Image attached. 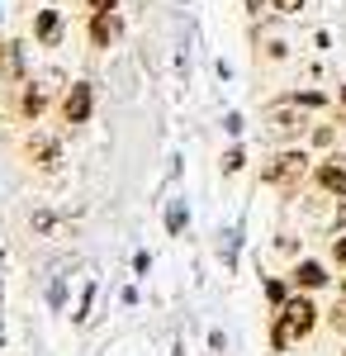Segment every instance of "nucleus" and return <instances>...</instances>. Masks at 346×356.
Returning <instances> with one entry per match:
<instances>
[{"instance_id": "1", "label": "nucleus", "mask_w": 346, "mask_h": 356, "mask_svg": "<svg viewBox=\"0 0 346 356\" xmlns=\"http://www.w3.org/2000/svg\"><path fill=\"white\" fill-rule=\"evenodd\" d=\"M313 304L308 300H294V304H285V314H280V323H275V347H290L294 337H304V332L313 328Z\"/></svg>"}, {"instance_id": "2", "label": "nucleus", "mask_w": 346, "mask_h": 356, "mask_svg": "<svg viewBox=\"0 0 346 356\" xmlns=\"http://www.w3.org/2000/svg\"><path fill=\"white\" fill-rule=\"evenodd\" d=\"M299 176H304V157H299V152H285V157H275V162L266 166L270 186H294Z\"/></svg>"}, {"instance_id": "3", "label": "nucleus", "mask_w": 346, "mask_h": 356, "mask_svg": "<svg viewBox=\"0 0 346 356\" xmlns=\"http://www.w3.org/2000/svg\"><path fill=\"white\" fill-rule=\"evenodd\" d=\"M85 114H90V86H72V95H67V119H72V124H85Z\"/></svg>"}, {"instance_id": "4", "label": "nucleus", "mask_w": 346, "mask_h": 356, "mask_svg": "<svg viewBox=\"0 0 346 356\" xmlns=\"http://www.w3.org/2000/svg\"><path fill=\"white\" fill-rule=\"evenodd\" d=\"M299 129H304L299 110H275V114H270V134H275V138H290V134H299Z\"/></svg>"}, {"instance_id": "5", "label": "nucleus", "mask_w": 346, "mask_h": 356, "mask_svg": "<svg viewBox=\"0 0 346 356\" xmlns=\"http://www.w3.org/2000/svg\"><path fill=\"white\" fill-rule=\"evenodd\" d=\"M318 181H322V186H327L332 195H346V171H342V166H322Z\"/></svg>"}, {"instance_id": "6", "label": "nucleus", "mask_w": 346, "mask_h": 356, "mask_svg": "<svg viewBox=\"0 0 346 356\" xmlns=\"http://www.w3.org/2000/svg\"><path fill=\"white\" fill-rule=\"evenodd\" d=\"M322 280H327L322 266H313V261H304V266H299V285H308V290H313V285H322Z\"/></svg>"}, {"instance_id": "7", "label": "nucleus", "mask_w": 346, "mask_h": 356, "mask_svg": "<svg viewBox=\"0 0 346 356\" xmlns=\"http://www.w3.org/2000/svg\"><path fill=\"white\" fill-rule=\"evenodd\" d=\"M114 33H119V24H114L109 15H100V19H95V38H100V43H109Z\"/></svg>"}, {"instance_id": "8", "label": "nucleus", "mask_w": 346, "mask_h": 356, "mask_svg": "<svg viewBox=\"0 0 346 356\" xmlns=\"http://www.w3.org/2000/svg\"><path fill=\"white\" fill-rule=\"evenodd\" d=\"M0 67H5V76H15V72H19V48H5Z\"/></svg>"}, {"instance_id": "9", "label": "nucleus", "mask_w": 346, "mask_h": 356, "mask_svg": "<svg viewBox=\"0 0 346 356\" xmlns=\"http://www.w3.org/2000/svg\"><path fill=\"white\" fill-rule=\"evenodd\" d=\"M38 33L53 38V33H57V15H43V19H38Z\"/></svg>"}, {"instance_id": "10", "label": "nucleus", "mask_w": 346, "mask_h": 356, "mask_svg": "<svg viewBox=\"0 0 346 356\" xmlns=\"http://www.w3.org/2000/svg\"><path fill=\"white\" fill-rule=\"evenodd\" d=\"M299 5H304V0H275V10H285V15H290V10H299Z\"/></svg>"}, {"instance_id": "11", "label": "nucleus", "mask_w": 346, "mask_h": 356, "mask_svg": "<svg viewBox=\"0 0 346 356\" xmlns=\"http://www.w3.org/2000/svg\"><path fill=\"white\" fill-rule=\"evenodd\" d=\"M332 323H337V328L346 332V304H342V309H337V314H332Z\"/></svg>"}, {"instance_id": "12", "label": "nucleus", "mask_w": 346, "mask_h": 356, "mask_svg": "<svg viewBox=\"0 0 346 356\" xmlns=\"http://www.w3.org/2000/svg\"><path fill=\"white\" fill-rule=\"evenodd\" d=\"M332 252H337V261L346 266V238H337V247H332Z\"/></svg>"}, {"instance_id": "13", "label": "nucleus", "mask_w": 346, "mask_h": 356, "mask_svg": "<svg viewBox=\"0 0 346 356\" xmlns=\"http://www.w3.org/2000/svg\"><path fill=\"white\" fill-rule=\"evenodd\" d=\"M90 5H95V10H114V0H90Z\"/></svg>"}, {"instance_id": "14", "label": "nucleus", "mask_w": 346, "mask_h": 356, "mask_svg": "<svg viewBox=\"0 0 346 356\" xmlns=\"http://www.w3.org/2000/svg\"><path fill=\"white\" fill-rule=\"evenodd\" d=\"M342 100H346V90H342Z\"/></svg>"}]
</instances>
